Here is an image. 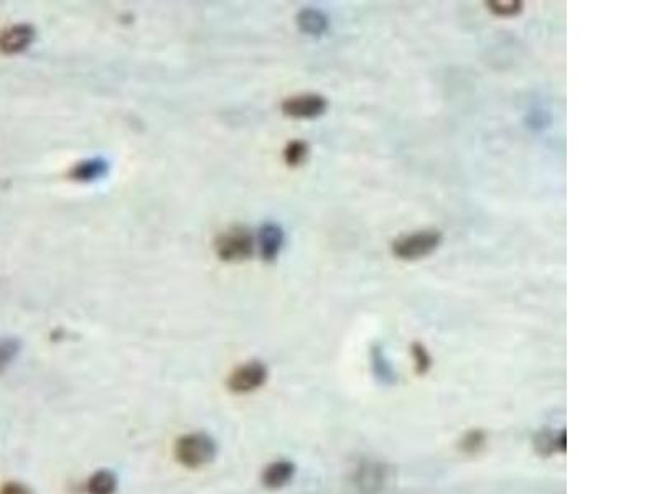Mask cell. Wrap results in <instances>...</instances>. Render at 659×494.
Listing matches in <instances>:
<instances>
[{
	"mask_svg": "<svg viewBox=\"0 0 659 494\" xmlns=\"http://www.w3.org/2000/svg\"><path fill=\"white\" fill-rule=\"evenodd\" d=\"M216 445L206 434H188L178 439L175 455L183 467L200 468L215 458Z\"/></svg>",
	"mask_w": 659,
	"mask_h": 494,
	"instance_id": "obj_1",
	"label": "cell"
},
{
	"mask_svg": "<svg viewBox=\"0 0 659 494\" xmlns=\"http://www.w3.org/2000/svg\"><path fill=\"white\" fill-rule=\"evenodd\" d=\"M440 241H442V234L439 231H420L392 242V253L402 260L420 259L437 249Z\"/></svg>",
	"mask_w": 659,
	"mask_h": 494,
	"instance_id": "obj_2",
	"label": "cell"
},
{
	"mask_svg": "<svg viewBox=\"0 0 659 494\" xmlns=\"http://www.w3.org/2000/svg\"><path fill=\"white\" fill-rule=\"evenodd\" d=\"M215 249L222 260H243L253 254L254 239L244 227H232L218 236Z\"/></svg>",
	"mask_w": 659,
	"mask_h": 494,
	"instance_id": "obj_3",
	"label": "cell"
},
{
	"mask_svg": "<svg viewBox=\"0 0 659 494\" xmlns=\"http://www.w3.org/2000/svg\"><path fill=\"white\" fill-rule=\"evenodd\" d=\"M267 379V368L260 361H249L232 370L227 386L232 392L246 394L259 389Z\"/></svg>",
	"mask_w": 659,
	"mask_h": 494,
	"instance_id": "obj_4",
	"label": "cell"
},
{
	"mask_svg": "<svg viewBox=\"0 0 659 494\" xmlns=\"http://www.w3.org/2000/svg\"><path fill=\"white\" fill-rule=\"evenodd\" d=\"M282 111L291 117L312 119L321 116L326 111V99L319 94H300V96L286 99L282 102Z\"/></svg>",
	"mask_w": 659,
	"mask_h": 494,
	"instance_id": "obj_5",
	"label": "cell"
},
{
	"mask_svg": "<svg viewBox=\"0 0 659 494\" xmlns=\"http://www.w3.org/2000/svg\"><path fill=\"white\" fill-rule=\"evenodd\" d=\"M35 40V30L28 23L12 25L0 33V51L4 55H17L25 51Z\"/></svg>",
	"mask_w": 659,
	"mask_h": 494,
	"instance_id": "obj_6",
	"label": "cell"
},
{
	"mask_svg": "<svg viewBox=\"0 0 659 494\" xmlns=\"http://www.w3.org/2000/svg\"><path fill=\"white\" fill-rule=\"evenodd\" d=\"M259 253L262 255L264 260H274L281 253L284 246V231L281 226L274 225V222H267L260 227L258 236Z\"/></svg>",
	"mask_w": 659,
	"mask_h": 494,
	"instance_id": "obj_7",
	"label": "cell"
},
{
	"mask_svg": "<svg viewBox=\"0 0 659 494\" xmlns=\"http://www.w3.org/2000/svg\"><path fill=\"white\" fill-rule=\"evenodd\" d=\"M293 472L295 468L291 462H274L264 469L262 483L272 489L282 488L293 478Z\"/></svg>",
	"mask_w": 659,
	"mask_h": 494,
	"instance_id": "obj_8",
	"label": "cell"
},
{
	"mask_svg": "<svg viewBox=\"0 0 659 494\" xmlns=\"http://www.w3.org/2000/svg\"><path fill=\"white\" fill-rule=\"evenodd\" d=\"M107 161L101 159L84 160L71 168L69 177L76 180V182H94V180L102 178L107 173Z\"/></svg>",
	"mask_w": 659,
	"mask_h": 494,
	"instance_id": "obj_9",
	"label": "cell"
},
{
	"mask_svg": "<svg viewBox=\"0 0 659 494\" xmlns=\"http://www.w3.org/2000/svg\"><path fill=\"white\" fill-rule=\"evenodd\" d=\"M298 27L303 33H308V35H320L326 30L328 27V22H326V17L324 13L315 11V8H305L298 13L297 17Z\"/></svg>",
	"mask_w": 659,
	"mask_h": 494,
	"instance_id": "obj_10",
	"label": "cell"
},
{
	"mask_svg": "<svg viewBox=\"0 0 659 494\" xmlns=\"http://www.w3.org/2000/svg\"><path fill=\"white\" fill-rule=\"evenodd\" d=\"M117 486L116 474L107 469H99L89 478L88 491L89 494H114Z\"/></svg>",
	"mask_w": 659,
	"mask_h": 494,
	"instance_id": "obj_11",
	"label": "cell"
},
{
	"mask_svg": "<svg viewBox=\"0 0 659 494\" xmlns=\"http://www.w3.org/2000/svg\"><path fill=\"white\" fill-rule=\"evenodd\" d=\"M20 351V343L15 338L0 340V373H4Z\"/></svg>",
	"mask_w": 659,
	"mask_h": 494,
	"instance_id": "obj_12",
	"label": "cell"
},
{
	"mask_svg": "<svg viewBox=\"0 0 659 494\" xmlns=\"http://www.w3.org/2000/svg\"><path fill=\"white\" fill-rule=\"evenodd\" d=\"M307 154H308V145L305 144V142L293 140L286 147V150H284V159H286L288 165L295 167V165H300L302 161L305 160Z\"/></svg>",
	"mask_w": 659,
	"mask_h": 494,
	"instance_id": "obj_13",
	"label": "cell"
},
{
	"mask_svg": "<svg viewBox=\"0 0 659 494\" xmlns=\"http://www.w3.org/2000/svg\"><path fill=\"white\" fill-rule=\"evenodd\" d=\"M486 7L498 17H513L523 11L521 2H486Z\"/></svg>",
	"mask_w": 659,
	"mask_h": 494,
	"instance_id": "obj_14",
	"label": "cell"
},
{
	"mask_svg": "<svg viewBox=\"0 0 659 494\" xmlns=\"http://www.w3.org/2000/svg\"><path fill=\"white\" fill-rule=\"evenodd\" d=\"M0 494H32V491L25 486V484L11 481V483L4 484L2 489H0Z\"/></svg>",
	"mask_w": 659,
	"mask_h": 494,
	"instance_id": "obj_15",
	"label": "cell"
},
{
	"mask_svg": "<svg viewBox=\"0 0 659 494\" xmlns=\"http://www.w3.org/2000/svg\"><path fill=\"white\" fill-rule=\"evenodd\" d=\"M414 354L417 356V363H419L420 369H422V366L429 364V358H427V354H425V349L422 348V346H419V345L414 346Z\"/></svg>",
	"mask_w": 659,
	"mask_h": 494,
	"instance_id": "obj_16",
	"label": "cell"
}]
</instances>
